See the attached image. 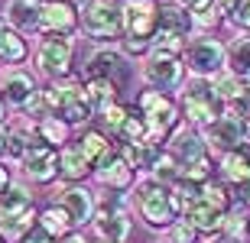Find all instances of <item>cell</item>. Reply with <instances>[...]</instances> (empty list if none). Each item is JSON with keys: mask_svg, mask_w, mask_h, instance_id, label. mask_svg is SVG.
<instances>
[{"mask_svg": "<svg viewBox=\"0 0 250 243\" xmlns=\"http://www.w3.org/2000/svg\"><path fill=\"white\" fill-rule=\"evenodd\" d=\"M247 234H250V230H247Z\"/></svg>", "mask_w": 250, "mask_h": 243, "instance_id": "681fc988", "label": "cell"}, {"mask_svg": "<svg viewBox=\"0 0 250 243\" xmlns=\"http://www.w3.org/2000/svg\"><path fill=\"white\" fill-rule=\"evenodd\" d=\"M133 201H137V211L140 217L146 221L149 227H172L179 221V201L176 195H172V188L169 185H159V182H153V178H146V182H140L137 191H133Z\"/></svg>", "mask_w": 250, "mask_h": 243, "instance_id": "7a4b0ae2", "label": "cell"}, {"mask_svg": "<svg viewBox=\"0 0 250 243\" xmlns=\"http://www.w3.org/2000/svg\"><path fill=\"white\" fill-rule=\"evenodd\" d=\"M124 52H127V56H143V52H153V42H143V39H124Z\"/></svg>", "mask_w": 250, "mask_h": 243, "instance_id": "8d00e7d4", "label": "cell"}, {"mask_svg": "<svg viewBox=\"0 0 250 243\" xmlns=\"http://www.w3.org/2000/svg\"><path fill=\"white\" fill-rule=\"evenodd\" d=\"M36 224L39 217L29 191L20 185H10L7 195H0V234L7 240H23L29 230H36Z\"/></svg>", "mask_w": 250, "mask_h": 243, "instance_id": "3957f363", "label": "cell"}, {"mask_svg": "<svg viewBox=\"0 0 250 243\" xmlns=\"http://www.w3.org/2000/svg\"><path fill=\"white\" fill-rule=\"evenodd\" d=\"M228 75L250 81V33H241L228 46Z\"/></svg>", "mask_w": 250, "mask_h": 243, "instance_id": "d4e9b609", "label": "cell"}, {"mask_svg": "<svg viewBox=\"0 0 250 243\" xmlns=\"http://www.w3.org/2000/svg\"><path fill=\"white\" fill-rule=\"evenodd\" d=\"M65 3H75V0H65Z\"/></svg>", "mask_w": 250, "mask_h": 243, "instance_id": "bcb514c9", "label": "cell"}, {"mask_svg": "<svg viewBox=\"0 0 250 243\" xmlns=\"http://www.w3.org/2000/svg\"><path fill=\"white\" fill-rule=\"evenodd\" d=\"M149 178H153V182H159V185H169V188H172L179 178H182V166H179L169 152H163V156L156 159V166H153V172H149Z\"/></svg>", "mask_w": 250, "mask_h": 243, "instance_id": "f546056e", "label": "cell"}, {"mask_svg": "<svg viewBox=\"0 0 250 243\" xmlns=\"http://www.w3.org/2000/svg\"><path fill=\"white\" fill-rule=\"evenodd\" d=\"M124 7V33L127 39L153 42L159 29V3L156 0H121Z\"/></svg>", "mask_w": 250, "mask_h": 243, "instance_id": "ba28073f", "label": "cell"}, {"mask_svg": "<svg viewBox=\"0 0 250 243\" xmlns=\"http://www.w3.org/2000/svg\"><path fill=\"white\" fill-rule=\"evenodd\" d=\"M143 78L153 91H172L186 78V62L179 56H166V52H149L146 65H143Z\"/></svg>", "mask_w": 250, "mask_h": 243, "instance_id": "30bf717a", "label": "cell"}, {"mask_svg": "<svg viewBox=\"0 0 250 243\" xmlns=\"http://www.w3.org/2000/svg\"><path fill=\"white\" fill-rule=\"evenodd\" d=\"M182 62H186V68L195 78H218L224 68H228V49H224L218 39L202 36V39H192L186 46Z\"/></svg>", "mask_w": 250, "mask_h": 243, "instance_id": "52a82bcc", "label": "cell"}, {"mask_svg": "<svg viewBox=\"0 0 250 243\" xmlns=\"http://www.w3.org/2000/svg\"><path fill=\"white\" fill-rule=\"evenodd\" d=\"M20 166H23L26 178H33V182H39V185H49V182L59 175V150H52L49 143L36 140L26 150V156H23Z\"/></svg>", "mask_w": 250, "mask_h": 243, "instance_id": "4fadbf2b", "label": "cell"}, {"mask_svg": "<svg viewBox=\"0 0 250 243\" xmlns=\"http://www.w3.org/2000/svg\"><path fill=\"white\" fill-rule=\"evenodd\" d=\"M159 29L188 39V33L195 29V17L188 13L186 7H179V3H163V7H159ZM159 29H156V33H159Z\"/></svg>", "mask_w": 250, "mask_h": 243, "instance_id": "603a6c76", "label": "cell"}, {"mask_svg": "<svg viewBox=\"0 0 250 243\" xmlns=\"http://www.w3.org/2000/svg\"><path fill=\"white\" fill-rule=\"evenodd\" d=\"M172 3H179V7H186V10H188V3H192V0H172Z\"/></svg>", "mask_w": 250, "mask_h": 243, "instance_id": "b9f144b4", "label": "cell"}, {"mask_svg": "<svg viewBox=\"0 0 250 243\" xmlns=\"http://www.w3.org/2000/svg\"><path fill=\"white\" fill-rule=\"evenodd\" d=\"M59 243H88V240H84V234H78V230H72V234H68V237H62Z\"/></svg>", "mask_w": 250, "mask_h": 243, "instance_id": "f35d334b", "label": "cell"}, {"mask_svg": "<svg viewBox=\"0 0 250 243\" xmlns=\"http://www.w3.org/2000/svg\"><path fill=\"white\" fill-rule=\"evenodd\" d=\"M0 29H3V23H0Z\"/></svg>", "mask_w": 250, "mask_h": 243, "instance_id": "7dc6e473", "label": "cell"}, {"mask_svg": "<svg viewBox=\"0 0 250 243\" xmlns=\"http://www.w3.org/2000/svg\"><path fill=\"white\" fill-rule=\"evenodd\" d=\"M82 29L94 42H111L124 36V7L121 0H88L82 10Z\"/></svg>", "mask_w": 250, "mask_h": 243, "instance_id": "5b68a950", "label": "cell"}, {"mask_svg": "<svg viewBox=\"0 0 250 243\" xmlns=\"http://www.w3.org/2000/svg\"><path fill=\"white\" fill-rule=\"evenodd\" d=\"M0 243H10V240H7V237H3V234H0Z\"/></svg>", "mask_w": 250, "mask_h": 243, "instance_id": "f6af8a7d", "label": "cell"}, {"mask_svg": "<svg viewBox=\"0 0 250 243\" xmlns=\"http://www.w3.org/2000/svg\"><path fill=\"white\" fill-rule=\"evenodd\" d=\"M36 133H39V140L49 143L52 150H65V146H68V123L59 120V117H46V120H39L36 123Z\"/></svg>", "mask_w": 250, "mask_h": 243, "instance_id": "f1b7e54d", "label": "cell"}, {"mask_svg": "<svg viewBox=\"0 0 250 243\" xmlns=\"http://www.w3.org/2000/svg\"><path fill=\"white\" fill-rule=\"evenodd\" d=\"M202 198L208 201L211 207H218V211H224L228 214V207H231V201H234V195H231V188L224 185V182H205L202 185Z\"/></svg>", "mask_w": 250, "mask_h": 243, "instance_id": "1f68e13d", "label": "cell"}, {"mask_svg": "<svg viewBox=\"0 0 250 243\" xmlns=\"http://www.w3.org/2000/svg\"><path fill=\"white\" fill-rule=\"evenodd\" d=\"M26 58V39L20 36L17 29H0V62H7V65H17Z\"/></svg>", "mask_w": 250, "mask_h": 243, "instance_id": "83f0119b", "label": "cell"}, {"mask_svg": "<svg viewBox=\"0 0 250 243\" xmlns=\"http://www.w3.org/2000/svg\"><path fill=\"white\" fill-rule=\"evenodd\" d=\"M94 178H98L104 188H130V185H133V166L124 159L121 150H114V146H111L107 156L94 166Z\"/></svg>", "mask_w": 250, "mask_h": 243, "instance_id": "2e32d148", "label": "cell"}, {"mask_svg": "<svg viewBox=\"0 0 250 243\" xmlns=\"http://www.w3.org/2000/svg\"><path fill=\"white\" fill-rule=\"evenodd\" d=\"M224 211H218V207H211L205 198H198L195 205H188L186 211H182V221H188V224L198 230V234H218V230H224Z\"/></svg>", "mask_w": 250, "mask_h": 243, "instance_id": "ac0fdd59", "label": "cell"}, {"mask_svg": "<svg viewBox=\"0 0 250 243\" xmlns=\"http://www.w3.org/2000/svg\"><path fill=\"white\" fill-rule=\"evenodd\" d=\"M91 224L98 230V237L107 243H124L130 237V214L121 205H101Z\"/></svg>", "mask_w": 250, "mask_h": 243, "instance_id": "9a60e30c", "label": "cell"}, {"mask_svg": "<svg viewBox=\"0 0 250 243\" xmlns=\"http://www.w3.org/2000/svg\"><path fill=\"white\" fill-rule=\"evenodd\" d=\"M7 188H10V175H7V168L0 166V195H3Z\"/></svg>", "mask_w": 250, "mask_h": 243, "instance_id": "ab89813d", "label": "cell"}, {"mask_svg": "<svg viewBox=\"0 0 250 243\" xmlns=\"http://www.w3.org/2000/svg\"><path fill=\"white\" fill-rule=\"evenodd\" d=\"M78 150L84 152V156H88V162H91V166H98V162L104 159V156H107V150H111V143L104 140V133H94V130H88L82 136V140H78Z\"/></svg>", "mask_w": 250, "mask_h": 243, "instance_id": "4dcf8cb0", "label": "cell"}, {"mask_svg": "<svg viewBox=\"0 0 250 243\" xmlns=\"http://www.w3.org/2000/svg\"><path fill=\"white\" fill-rule=\"evenodd\" d=\"M101 243H107V240H101Z\"/></svg>", "mask_w": 250, "mask_h": 243, "instance_id": "c3c4849f", "label": "cell"}, {"mask_svg": "<svg viewBox=\"0 0 250 243\" xmlns=\"http://www.w3.org/2000/svg\"><path fill=\"white\" fill-rule=\"evenodd\" d=\"M84 97L91 104V111H107L111 104H117V84L107 78H88L84 81Z\"/></svg>", "mask_w": 250, "mask_h": 243, "instance_id": "484cf974", "label": "cell"}, {"mask_svg": "<svg viewBox=\"0 0 250 243\" xmlns=\"http://www.w3.org/2000/svg\"><path fill=\"white\" fill-rule=\"evenodd\" d=\"M127 117H130V111L127 107H121V104H111L107 111H101V120H104V127L114 133V136H121V130H124V123H127Z\"/></svg>", "mask_w": 250, "mask_h": 243, "instance_id": "d6a6232c", "label": "cell"}, {"mask_svg": "<svg viewBox=\"0 0 250 243\" xmlns=\"http://www.w3.org/2000/svg\"><path fill=\"white\" fill-rule=\"evenodd\" d=\"M247 143H250V120H247Z\"/></svg>", "mask_w": 250, "mask_h": 243, "instance_id": "ee69618b", "label": "cell"}, {"mask_svg": "<svg viewBox=\"0 0 250 243\" xmlns=\"http://www.w3.org/2000/svg\"><path fill=\"white\" fill-rule=\"evenodd\" d=\"M166 143H169L166 152L179 162V166H192V162H198V159H205V156H208L205 133L195 130V127H188V123H186V127H179V130L172 133Z\"/></svg>", "mask_w": 250, "mask_h": 243, "instance_id": "7c38bea8", "label": "cell"}, {"mask_svg": "<svg viewBox=\"0 0 250 243\" xmlns=\"http://www.w3.org/2000/svg\"><path fill=\"white\" fill-rule=\"evenodd\" d=\"M59 195V207H65V214L72 217L75 227H84L91 224L94 214H98V201H94V195L88 191V188H62V191H56Z\"/></svg>", "mask_w": 250, "mask_h": 243, "instance_id": "5bb4252c", "label": "cell"}, {"mask_svg": "<svg viewBox=\"0 0 250 243\" xmlns=\"http://www.w3.org/2000/svg\"><path fill=\"white\" fill-rule=\"evenodd\" d=\"M20 243H59V240H56V237H49L42 227H36V230H29V234L23 237Z\"/></svg>", "mask_w": 250, "mask_h": 243, "instance_id": "74e56055", "label": "cell"}, {"mask_svg": "<svg viewBox=\"0 0 250 243\" xmlns=\"http://www.w3.org/2000/svg\"><path fill=\"white\" fill-rule=\"evenodd\" d=\"M78 26V13L72 3L65 0H46L42 3V17H39V29L46 36H68Z\"/></svg>", "mask_w": 250, "mask_h": 243, "instance_id": "e0dca14e", "label": "cell"}, {"mask_svg": "<svg viewBox=\"0 0 250 243\" xmlns=\"http://www.w3.org/2000/svg\"><path fill=\"white\" fill-rule=\"evenodd\" d=\"M205 143H208V150L224 156V152L237 150L241 143H247V123L241 117H234V113H224L218 120L205 130Z\"/></svg>", "mask_w": 250, "mask_h": 243, "instance_id": "8fae6325", "label": "cell"}, {"mask_svg": "<svg viewBox=\"0 0 250 243\" xmlns=\"http://www.w3.org/2000/svg\"><path fill=\"white\" fill-rule=\"evenodd\" d=\"M205 243H237V240H231V237H224V234H221V237L214 234V237H211V240H205Z\"/></svg>", "mask_w": 250, "mask_h": 243, "instance_id": "60d3db41", "label": "cell"}, {"mask_svg": "<svg viewBox=\"0 0 250 243\" xmlns=\"http://www.w3.org/2000/svg\"><path fill=\"white\" fill-rule=\"evenodd\" d=\"M36 227H42L49 237H56V240H62V237H68L72 234V217L65 214V207H59V205H52V207H46L42 214H39V224Z\"/></svg>", "mask_w": 250, "mask_h": 243, "instance_id": "4316f807", "label": "cell"}, {"mask_svg": "<svg viewBox=\"0 0 250 243\" xmlns=\"http://www.w3.org/2000/svg\"><path fill=\"white\" fill-rule=\"evenodd\" d=\"M169 240L172 243H198V230L188 221H176V224L169 227Z\"/></svg>", "mask_w": 250, "mask_h": 243, "instance_id": "836d02e7", "label": "cell"}, {"mask_svg": "<svg viewBox=\"0 0 250 243\" xmlns=\"http://www.w3.org/2000/svg\"><path fill=\"white\" fill-rule=\"evenodd\" d=\"M39 94L36 81H33V75H26V72H10L7 78H3V101L10 104V107H23L26 111V104L33 101Z\"/></svg>", "mask_w": 250, "mask_h": 243, "instance_id": "ffe728a7", "label": "cell"}, {"mask_svg": "<svg viewBox=\"0 0 250 243\" xmlns=\"http://www.w3.org/2000/svg\"><path fill=\"white\" fill-rule=\"evenodd\" d=\"M137 107L140 113H143V120H146V130H149V140L153 143H163L172 136V133L182 127L179 123V107L172 101H169L166 94H159V91H143L137 97Z\"/></svg>", "mask_w": 250, "mask_h": 243, "instance_id": "8992f818", "label": "cell"}, {"mask_svg": "<svg viewBox=\"0 0 250 243\" xmlns=\"http://www.w3.org/2000/svg\"><path fill=\"white\" fill-rule=\"evenodd\" d=\"M36 65L52 81L68 78V68H72V39L68 36H42V42L36 49Z\"/></svg>", "mask_w": 250, "mask_h": 243, "instance_id": "9c48e42d", "label": "cell"}, {"mask_svg": "<svg viewBox=\"0 0 250 243\" xmlns=\"http://www.w3.org/2000/svg\"><path fill=\"white\" fill-rule=\"evenodd\" d=\"M231 195H234V207H244V211H247V207H250V182L234 185V188H231Z\"/></svg>", "mask_w": 250, "mask_h": 243, "instance_id": "d590c367", "label": "cell"}, {"mask_svg": "<svg viewBox=\"0 0 250 243\" xmlns=\"http://www.w3.org/2000/svg\"><path fill=\"white\" fill-rule=\"evenodd\" d=\"M46 101H49V113L65 120L68 127L72 123H84L91 117V104L84 97V84L75 81V78H62V81H52V88L46 91Z\"/></svg>", "mask_w": 250, "mask_h": 243, "instance_id": "277c9868", "label": "cell"}, {"mask_svg": "<svg viewBox=\"0 0 250 243\" xmlns=\"http://www.w3.org/2000/svg\"><path fill=\"white\" fill-rule=\"evenodd\" d=\"M218 168H221V175L228 178L231 185L250 182V143H241L237 150L224 152L221 162H218Z\"/></svg>", "mask_w": 250, "mask_h": 243, "instance_id": "44dd1931", "label": "cell"}, {"mask_svg": "<svg viewBox=\"0 0 250 243\" xmlns=\"http://www.w3.org/2000/svg\"><path fill=\"white\" fill-rule=\"evenodd\" d=\"M91 168H94V166L88 162V156L78 150V143H68V146L59 152V175H65L68 182H78V178H84Z\"/></svg>", "mask_w": 250, "mask_h": 243, "instance_id": "cb8c5ba5", "label": "cell"}, {"mask_svg": "<svg viewBox=\"0 0 250 243\" xmlns=\"http://www.w3.org/2000/svg\"><path fill=\"white\" fill-rule=\"evenodd\" d=\"M3 13H7V23H10V26L23 29V33H33V29H39L42 3H39V0H10Z\"/></svg>", "mask_w": 250, "mask_h": 243, "instance_id": "7402d4cb", "label": "cell"}, {"mask_svg": "<svg viewBox=\"0 0 250 243\" xmlns=\"http://www.w3.org/2000/svg\"><path fill=\"white\" fill-rule=\"evenodd\" d=\"M182 111H186L188 127L195 130H208L218 117L228 113L224 101L218 97V88H214V78H192L182 91Z\"/></svg>", "mask_w": 250, "mask_h": 243, "instance_id": "6da1fadb", "label": "cell"}, {"mask_svg": "<svg viewBox=\"0 0 250 243\" xmlns=\"http://www.w3.org/2000/svg\"><path fill=\"white\" fill-rule=\"evenodd\" d=\"M124 65H127L124 56H117L111 49H101V52H94V56L88 58V78H107V81H114L121 88V84L127 81V68Z\"/></svg>", "mask_w": 250, "mask_h": 243, "instance_id": "d6986e66", "label": "cell"}, {"mask_svg": "<svg viewBox=\"0 0 250 243\" xmlns=\"http://www.w3.org/2000/svg\"><path fill=\"white\" fill-rule=\"evenodd\" d=\"M0 127H3V101H0Z\"/></svg>", "mask_w": 250, "mask_h": 243, "instance_id": "7bdbcfd3", "label": "cell"}, {"mask_svg": "<svg viewBox=\"0 0 250 243\" xmlns=\"http://www.w3.org/2000/svg\"><path fill=\"white\" fill-rule=\"evenodd\" d=\"M228 23H231L234 29H241V33H250V0H237V7H234V13L228 17Z\"/></svg>", "mask_w": 250, "mask_h": 243, "instance_id": "e575fe53", "label": "cell"}]
</instances>
